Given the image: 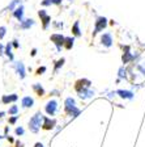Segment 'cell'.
Masks as SVG:
<instances>
[{
    "label": "cell",
    "mask_w": 145,
    "mask_h": 147,
    "mask_svg": "<svg viewBox=\"0 0 145 147\" xmlns=\"http://www.w3.org/2000/svg\"><path fill=\"white\" fill-rule=\"evenodd\" d=\"M46 71V68L45 67H42V68H39V70H38V74H41V72H45Z\"/></svg>",
    "instance_id": "5bb4252c"
},
{
    "label": "cell",
    "mask_w": 145,
    "mask_h": 147,
    "mask_svg": "<svg viewBox=\"0 0 145 147\" xmlns=\"http://www.w3.org/2000/svg\"><path fill=\"white\" fill-rule=\"evenodd\" d=\"M55 109H56V102L55 101H50L47 104V107H46V110H47V113L48 114H54V112H55Z\"/></svg>",
    "instance_id": "7a4b0ae2"
},
{
    "label": "cell",
    "mask_w": 145,
    "mask_h": 147,
    "mask_svg": "<svg viewBox=\"0 0 145 147\" xmlns=\"http://www.w3.org/2000/svg\"><path fill=\"white\" fill-rule=\"evenodd\" d=\"M67 42H68V43H67V47H68V49H69V47H71V46H72V43H71V42H73V40H71V38H67Z\"/></svg>",
    "instance_id": "9c48e42d"
},
{
    "label": "cell",
    "mask_w": 145,
    "mask_h": 147,
    "mask_svg": "<svg viewBox=\"0 0 145 147\" xmlns=\"http://www.w3.org/2000/svg\"><path fill=\"white\" fill-rule=\"evenodd\" d=\"M22 105H24V107H31V105H33V98L25 97L24 100H22Z\"/></svg>",
    "instance_id": "277c9868"
},
{
    "label": "cell",
    "mask_w": 145,
    "mask_h": 147,
    "mask_svg": "<svg viewBox=\"0 0 145 147\" xmlns=\"http://www.w3.org/2000/svg\"><path fill=\"white\" fill-rule=\"evenodd\" d=\"M54 123H55L54 121H50V119L46 118V119H45V123H43V127H45V129H51Z\"/></svg>",
    "instance_id": "5b68a950"
},
{
    "label": "cell",
    "mask_w": 145,
    "mask_h": 147,
    "mask_svg": "<svg viewBox=\"0 0 145 147\" xmlns=\"http://www.w3.org/2000/svg\"><path fill=\"white\" fill-rule=\"evenodd\" d=\"M102 41H105V45H107V46H110V43H111V38H110L109 34H105L102 37Z\"/></svg>",
    "instance_id": "8992f818"
},
{
    "label": "cell",
    "mask_w": 145,
    "mask_h": 147,
    "mask_svg": "<svg viewBox=\"0 0 145 147\" xmlns=\"http://www.w3.org/2000/svg\"><path fill=\"white\" fill-rule=\"evenodd\" d=\"M4 30H5L4 28H0V38H1V37L4 36Z\"/></svg>",
    "instance_id": "30bf717a"
},
{
    "label": "cell",
    "mask_w": 145,
    "mask_h": 147,
    "mask_svg": "<svg viewBox=\"0 0 145 147\" xmlns=\"http://www.w3.org/2000/svg\"><path fill=\"white\" fill-rule=\"evenodd\" d=\"M16 98H17V96H11V97H4L3 101L4 102H8V101H15Z\"/></svg>",
    "instance_id": "52a82bcc"
},
{
    "label": "cell",
    "mask_w": 145,
    "mask_h": 147,
    "mask_svg": "<svg viewBox=\"0 0 145 147\" xmlns=\"http://www.w3.org/2000/svg\"><path fill=\"white\" fill-rule=\"evenodd\" d=\"M17 68H18V72H21V76L24 78V75H25V74H24V67H22V64L20 63V66H18Z\"/></svg>",
    "instance_id": "ba28073f"
},
{
    "label": "cell",
    "mask_w": 145,
    "mask_h": 147,
    "mask_svg": "<svg viewBox=\"0 0 145 147\" xmlns=\"http://www.w3.org/2000/svg\"><path fill=\"white\" fill-rule=\"evenodd\" d=\"M51 40L52 41H56V45H57V47H60V45H63V41H64V38L61 36H59V34H55V36H52L51 37Z\"/></svg>",
    "instance_id": "3957f363"
},
{
    "label": "cell",
    "mask_w": 145,
    "mask_h": 147,
    "mask_svg": "<svg viewBox=\"0 0 145 147\" xmlns=\"http://www.w3.org/2000/svg\"><path fill=\"white\" fill-rule=\"evenodd\" d=\"M77 25H79V24H76V25H75V28H73V30H75V33H76V34H79V29H77Z\"/></svg>",
    "instance_id": "7c38bea8"
},
{
    "label": "cell",
    "mask_w": 145,
    "mask_h": 147,
    "mask_svg": "<svg viewBox=\"0 0 145 147\" xmlns=\"http://www.w3.org/2000/svg\"><path fill=\"white\" fill-rule=\"evenodd\" d=\"M39 118H41V114H37V116L30 121V126H31V130H33V131H37V130H38L37 127L41 125Z\"/></svg>",
    "instance_id": "6da1fadb"
},
{
    "label": "cell",
    "mask_w": 145,
    "mask_h": 147,
    "mask_svg": "<svg viewBox=\"0 0 145 147\" xmlns=\"http://www.w3.org/2000/svg\"><path fill=\"white\" fill-rule=\"evenodd\" d=\"M16 133H17V134H22V133H24V130L20 127V129H17V130H16Z\"/></svg>",
    "instance_id": "4fadbf2b"
},
{
    "label": "cell",
    "mask_w": 145,
    "mask_h": 147,
    "mask_svg": "<svg viewBox=\"0 0 145 147\" xmlns=\"http://www.w3.org/2000/svg\"><path fill=\"white\" fill-rule=\"evenodd\" d=\"M35 147H43V146H42V144H39V143H38V144H35Z\"/></svg>",
    "instance_id": "9a60e30c"
},
{
    "label": "cell",
    "mask_w": 145,
    "mask_h": 147,
    "mask_svg": "<svg viewBox=\"0 0 145 147\" xmlns=\"http://www.w3.org/2000/svg\"><path fill=\"white\" fill-rule=\"evenodd\" d=\"M16 112H17V108H16V107H13L12 109L9 110V113H16Z\"/></svg>",
    "instance_id": "8fae6325"
}]
</instances>
